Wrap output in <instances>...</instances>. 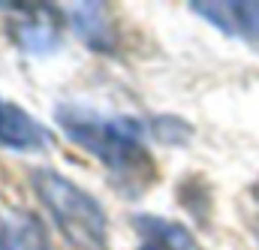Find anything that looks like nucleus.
I'll list each match as a JSON object with an SVG mask.
<instances>
[{"instance_id":"11","label":"nucleus","mask_w":259,"mask_h":250,"mask_svg":"<svg viewBox=\"0 0 259 250\" xmlns=\"http://www.w3.org/2000/svg\"><path fill=\"white\" fill-rule=\"evenodd\" d=\"M238 36L259 39V3H232Z\"/></svg>"},{"instance_id":"15","label":"nucleus","mask_w":259,"mask_h":250,"mask_svg":"<svg viewBox=\"0 0 259 250\" xmlns=\"http://www.w3.org/2000/svg\"><path fill=\"white\" fill-rule=\"evenodd\" d=\"M256 226H259V223H256Z\"/></svg>"},{"instance_id":"7","label":"nucleus","mask_w":259,"mask_h":250,"mask_svg":"<svg viewBox=\"0 0 259 250\" xmlns=\"http://www.w3.org/2000/svg\"><path fill=\"white\" fill-rule=\"evenodd\" d=\"M130 223H133L136 232L145 235L151 244H163V247H172V250H196L193 235H190L181 223H172V220L154 217V214H136Z\"/></svg>"},{"instance_id":"14","label":"nucleus","mask_w":259,"mask_h":250,"mask_svg":"<svg viewBox=\"0 0 259 250\" xmlns=\"http://www.w3.org/2000/svg\"><path fill=\"white\" fill-rule=\"evenodd\" d=\"M0 109H3V103H0Z\"/></svg>"},{"instance_id":"9","label":"nucleus","mask_w":259,"mask_h":250,"mask_svg":"<svg viewBox=\"0 0 259 250\" xmlns=\"http://www.w3.org/2000/svg\"><path fill=\"white\" fill-rule=\"evenodd\" d=\"M190 9L199 12L205 21H211L220 33H229V36H238V27H235V12H232V3H190Z\"/></svg>"},{"instance_id":"3","label":"nucleus","mask_w":259,"mask_h":250,"mask_svg":"<svg viewBox=\"0 0 259 250\" xmlns=\"http://www.w3.org/2000/svg\"><path fill=\"white\" fill-rule=\"evenodd\" d=\"M9 12L6 30L27 55H49L61 43V12L49 3H0Z\"/></svg>"},{"instance_id":"5","label":"nucleus","mask_w":259,"mask_h":250,"mask_svg":"<svg viewBox=\"0 0 259 250\" xmlns=\"http://www.w3.org/2000/svg\"><path fill=\"white\" fill-rule=\"evenodd\" d=\"M0 250H52V238L33 211H9L0 220Z\"/></svg>"},{"instance_id":"6","label":"nucleus","mask_w":259,"mask_h":250,"mask_svg":"<svg viewBox=\"0 0 259 250\" xmlns=\"http://www.w3.org/2000/svg\"><path fill=\"white\" fill-rule=\"evenodd\" d=\"M75 33L97 52H112L118 46V30H115V18L109 15V9L103 3H75L72 15H69Z\"/></svg>"},{"instance_id":"12","label":"nucleus","mask_w":259,"mask_h":250,"mask_svg":"<svg viewBox=\"0 0 259 250\" xmlns=\"http://www.w3.org/2000/svg\"><path fill=\"white\" fill-rule=\"evenodd\" d=\"M139 250H172V247H163V244H151V241H145Z\"/></svg>"},{"instance_id":"4","label":"nucleus","mask_w":259,"mask_h":250,"mask_svg":"<svg viewBox=\"0 0 259 250\" xmlns=\"http://www.w3.org/2000/svg\"><path fill=\"white\" fill-rule=\"evenodd\" d=\"M49 142H52V133L36 118H30L15 103H3V109H0V145H6L12 151H42Z\"/></svg>"},{"instance_id":"13","label":"nucleus","mask_w":259,"mask_h":250,"mask_svg":"<svg viewBox=\"0 0 259 250\" xmlns=\"http://www.w3.org/2000/svg\"><path fill=\"white\" fill-rule=\"evenodd\" d=\"M250 196H253V199L259 202V178L253 181V184H250Z\"/></svg>"},{"instance_id":"10","label":"nucleus","mask_w":259,"mask_h":250,"mask_svg":"<svg viewBox=\"0 0 259 250\" xmlns=\"http://www.w3.org/2000/svg\"><path fill=\"white\" fill-rule=\"evenodd\" d=\"M184 184L193 190V196H181V193H178L181 205H184L187 211H193L199 220H202V217H208V211H211V190H208V184H205L202 178H187Z\"/></svg>"},{"instance_id":"8","label":"nucleus","mask_w":259,"mask_h":250,"mask_svg":"<svg viewBox=\"0 0 259 250\" xmlns=\"http://www.w3.org/2000/svg\"><path fill=\"white\" fill-rule=\"evenodd\" d=\"M148 127H151L154 139L163 142V145H187L190 136H193V127L178 115H157V118L148 121Z\"/></svg>"},{"instance_id":"1","label":"nucleus","mask_w":259,"mask_h":250,"mask_svg":"<svg viewBox=\"0 0 259 250\" xmlns=\"http://www.w3.org/2000/svg\"><path fill=\"white\" fill-rule=\"evenodd\" d=\"M55 118L69 142H75L103 163L112 187L121 196L139 199L157 184L160 172L151 151L142 145V121L127 115L103 118L81 106H58Z\"/></svg>"},{"instance_id":"2","label":"nucleus","mask_w":259,"mask_h":250,"mask_svg":"<svg viewBox=\"0 0 259 250\" xmlns=\"http://www.w3.org/2000/svg\"><path fill=\"white\" fill-rule=\"evenodd\" d=\"M30 181L66 241L81 250H109L106 211L88 190H81L75 181H69L55 169H33Z\"/></svg>"}]
</instances>
